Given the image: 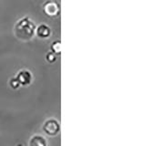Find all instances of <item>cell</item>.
Wrapping results in <instances>:
<instances>
[{"label": "cell", "mask_w": 152, "mask_h": 146, "mask_svg": "<svg viewBox=\"0 0 152 146\" xmlns=\"http://www.w3.org/2000/svg\"><path fill=\"white\" fill-rule=\"evenodd\" d=\"M36 25L28 18L25 17L19 19L14 28V33L18 39L24 42L30 41L35 36Z\"/></svg>", "instance_id": "6da1fadb"}, {"label": "cell", "mask_w": 152, "mask_h": 146, "mask_svg": "<svg viewBox=\"0 0 152 146\" xmlns=\"http://www.w3.org/2000/svg\"><path fill=\"white\" fill-rule=\"evenodd\" d=\"M43 12L49 18H57L60 14V6L56 1L48 0L43 5Z\"/></svg>", "instance_id": "7a4b0ae2"}, {"label": "cell", "mask_w": 152, "mask_h": 146, "mask_svg": "<svg viewBox=\"0 0 152 146\" xmlns=\"http://www.w3.org/2000/svg\"><path fill=\"white\" fill-rule=\"evenodd\" d=\"M20 86H27L32 82V74L27 70H21L16 76Z\"/></svg>", "instance_id": "3957f363"}, {"label": "cell", "mask_w": 152, "mask_h": 146, "mask_svg": "<svg viewBox=\"0 0 152 146\" xmlns=\"http://www.w3.org/2000/svg\"><path fill=\"white\" fill-rule=\"evenodd\" d=\"M35 35H37V37L39 38L46 39L51 36V29L47 24H40L39 26H36Z\"/></svg>", "instance_id": "277c9868"}, {"label": "cell", "mask_w": 152, "mask_h": 146, "mask_svg": "<svg viewBox=\"0 0 152 146\" xmlns=\"http://www.w3.org/2000/svg\"><path fill=\"white\" fill-rule=\"evenodd\" d=\"M44 130L49 135H56L59 131V125L56 120H48L44 125Z\"/></svg>", "instance_id": "5b68a950"}, {"label": "cell", "mask_w": 152, "mask_h": 146, "mask_svg": "<svg viewBox=\"0 0 152 146\" xmlns=\"http://www.w3.org/2000/svg\"><path fill=\"white\" fill-rule=\"evenodd\" d=\"M30 146H47V142L42 136L36 135L30 141Z\"/></svg>", "instance_id": "8992f818"}, {"label": "cell", "mask_w": 152, "mask_h": 146, "mask_svg": "<svg viewBox=\"0 0 152 146\" xmlns=\"http://www.w3.org/2000/svg\"><path fill=\"white\" fill-rule=\"evenodd\" d=\"M51 51L53 53H55L57 56L60 54V52H61V42L59 40H57V41H55L51 44Z\"/></svg>", "instance_id": "52a82bcc"}, {"label": "cell", "mask_w": 152, "mask_h": 146, "mask_svg": "<svg viewBox=\"0 0 152 146\" xmlns=\"http://www.w3.org/2000/svg\"><path fill=\"white\" fill-rule=\"evenodd\" d=\"M46 59L48 63H54L55 61L57 60V55L55 54V53H53L52 51H49L47 53L46 55Z\"/></svg>", "instance_id": "ba28073f"}, {"label": "cell", "mask_w": 152, "mask_h": 146, "mask_svg": "<svg viewBox=\"0 0 152 146\" xmlns=\"http://www.w3.org/2000/svg\"><path fill=\"white\" fill-rule=\"evenodd\" d=\"M9 84H10V86H11L13 89H18V88L20 87V84H19V82L18 81V79H16V77H15V78H13V79H11L10 82H9Z\"/></svg>", "instance_id": "9c48e42d"}]
</instances>
